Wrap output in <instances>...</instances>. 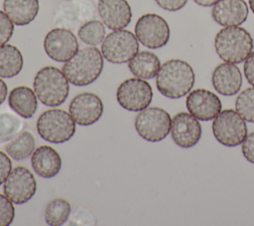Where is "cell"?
Masks as SVG:
<instances>
[{
	"mask_svg": "<svg viewBox=\"0 0 254 226\" xmlns=\"http://www.w3.org/2000/svg\"><path fill=\"white\" fill-rule=\"evenodd\" d=\"M193 84L194 72L191 66L180 59L165 62L157 74V89L169 99H180L186 96Z\"/></svg>",
	"mask_w": 254,
	"mask_h": 226,
	"instance_id": "obj_1",
	"label": "cell"
},
{
	"mask_svg": "<svg viewBox=\"0 0 254 226\" xmlns=\"http://www.w3.org/2000/svg\"><path fill=\"white\" fill-rule=\"evenodd\" d=\"M103 69L102 53L95 47L78 50L63 66V72L69 83L77 87L93 83Z\"/></svg>",
	"mask_w": 254,
	"mask_h": 226,
	"instance_id": "obj_2",
	"label": "cell"
},
{
	"mask_svg": "<svg viewBox=\"0 0 254 226\" xmlns=\"http://www.w3.org/2000/svg\"><path fill=\"white\" fill-rule=\"evenodd\" d=\"M254 47L250 33L239 26H228L218 31L214 48L218 57L227 63L239 64L246 60Z\"/></svg>",
	"mask_w": 254,
	"mask_h": 226,
	"instance_id": "obj_3",
	"label": "cell"
},
{
	"mask_svg": "<svg viewBox=\"0 0 254 226\" xmlns=\"http://www.w3.org/2000/svg\"><path fill=\"white\" fill-rule=\"evenodd\" d=\"M68 83L63 71L53 66H46L37 72L33 86L42 104L48 107H57L68 97Z\"/></svg>",
	"mask_w": 254,
	"mask_h": 226,
	"instance_id": "obj_4",
	"label": "cell"
},
{
	"mask_svg": "<svg viewBox=\"0 0 254 226\" xmlns=\"http://www.w3.org/2000/svg\"><path fill=\"white\" fill-rule=\"evenodd\" d=\"M37 130L44 140L51 143H63L69 140L75 133V121L67 112L51 109L39 116Z\"/></svg>",
	"mask_w": 254,
	"mask_h": 226,
	"instance_id": "obj_5",
	"label": "cell"
},
{
	"mask_svg": "<svg viewBox=\"0 0 254 226\" xmlns=\"http://www.w3.org/2000/svg\"><path fill=\"white\" fill-rule=\"evenodd\" d=\"M172 119L169 113L161 108L151 107L139 112L135 118L138 134L150 142L163 140L171 130Z\"/></svg>",
	"mask_w": 254,
	"mask_h": 226,
	"instance_id": "obj_6",
	"label": "cell"
},
{
	"mask_svg": "<svg viewBox=\"0 0 254 226\" xmlns=\"http://www.w3.org/2000/svg\"><path fill=\"white\" fill-rule=\"evenodd\" d=\"M212 132L219 143L234 147L242 143L246 137L247 125L245 119L236 111L227 109L213 118Z\"/></svg>",
	"mask_w": 254,
	"mask_h": 226,
	"instance_id": "obj_7",
	"label": "cell"
},
{
	"mask_svg": "<svg viewBox=\"0 0 254 226\" xmlns=\"http://www.w3.org/2000/svg\"><path fill=\"white\" fill-rule=\"evenodd\" d=\"M139 52V42L136 36L124 29L113 30L101 45V53L105 60L113 64L129 62Z\"/></svg>",
	"mask_w": 254,
	"mask_h": 226,
	"instance_id": "obj_8",
	"label": "cell"
},
{
	"mask_svg": "<svg viewBox=\"0 0 254 226\" xmlns=\"http://www.w3.org/2000/svg\"><path fill=\"white\" fill-rule=\"evenodd\" d=\"M135 36L143 46L150 49H159L169 42L170 27L160 15L147 13L137 20Z\"/></svg>",
	"mask_w": 254,
	"mask_h": 226,
	"instance_id": "obj_9",
	"label": "cell"
},
{
	"mask_svg": "<svg viewBox=\"0 0 254 226\" xmlns=\"http://www.w3.org/2000/svg\"><path fill=\"white\" fill-rule=\"evenodd\" d=\"M118 104L127 111L140 112L151 104L153 91L148 82L140 78H131L122 82L116 92Z\"/></svg>",
	"mask_w": 254,
	"mask_h": 226,
	"instance_id": "obj_10",
	"label": "cell"
},
{
	"mask_svg": "<svg viewBox=\"0 0 254 226\" xmlns=\"http://www.w3.org/2000/svg\"><path fill=\"white\" fill-rule=\"evenodd\" d=\"M4 194L15 204L28 202L36 193L37 182L33 173L24 166L11 170L4 182Z\"/></svg>",
	"mask_w": 254,
	"mask_h": 226,
	"instance_id": "obj_11",
	"label": "cell"
},
{
	"mask_svg": "<svg viewBox=\"0 0 254 226\" xmlns=\"http://www.w3.org/2000/svg\"><path fill=\"white\" fill-rule=\"evenodd\" d=\"M44 49L52 60L65 63L78 51V43L70 30L55 28L47 33L44 39Z\"/></svg>",
	"mask_w": 254,
	"mask_h": 226,
	"instance_id": "obj_12",
	"label": "cell"
},
{
	"mask_svg": "<svg viewBox=\"0 0 254 226\" xmlns=\"http://www.w3.org/2000/svg\"><path fill=\"white\" fill-rule=\"evenodd\" d=\"M69 113L75 123L88 126L95 123L103 113V103L93 93H81L69 104Z\"/></svg>",
	"mask_w": 254,
	"mask_h": 226,
	"instance_id": "obj_13",
	"label": "cell"
},
{
	"mask_svg": "<svg viewBox=\"0 0 254 226\" xmlns=\"http://www.w3.org/2000/svg\"><path fill=\"white\" fill-rule=\"evenodd\" d=\"M201 125L196 117L190 113H178L172 118L171 135L177 145L190 148L195 145L201 137Z\"/></svg>",
	"mask_w": 254,
	"mask_h": 226,
	"instance_id": "obj_14",
	"label": "cell"
},
{
	"mask_svg": "<svg viewBox=\"0 0 254 226\" xmlns=\"http://www.w3.org/2000/svg\"><path fill=\"white\" fill-rule=\"evenodd\" d=\"M186 106L189 113L198 120L213 119L221 112L219 98L205 89L191 91L187 97Z\"/></svg>",
	"mask_w": 254,
	"mask_h": 226,
	"instance_id": "obj_15",
	"label": "cell"
},
{
	"mask_svg": "<svg viewBox=\"0 0 254 226\" xmlns=\"http://www.w3.org/2000/svg\"><path fill=\"white\" fill-rule=\"evenodd\" d=\"M97 9L103 24L111 30L124 29L131 22L132 10L126 0H99Z\"/></svg>",
	"mask_w": 254,
	"mask_h": 226,
	"instance_id": "obj_16",
	"label": "cell"
},
{
	"mask_svg": "<svg viewBox=\"0 0 254 226\" xmlns=\"http://www.w3.org/2000/svg\"><path fill=\"white\" fill-rule=\"evenodd\" d=\"M211 16L218 25L239 26L248 17V6L244 0H218L212 6Z\"/></svg>",
	"mask_w": 254,
	"mask_h": 226,
	"instance_id": "obj_17",
	"label": "cell"
},
{
	"mask_svg": "<svg viewBox=\"0 0 254 226\" xmlns=\"http://www.w3.org/2000/svg\"><path fill=\"white\" fill-rule=\"evenodd\" d=\"M211 82L214 90L223 96H233L242 85L239 68L232 63H221L212 72Z\"/></svg>",
	"mask_w": 254,
	"mask_h": 226,
	"instance_id": "obj_18",
	"label": "cell"
},
{
	"mask_svg": "<svg viewBox=\"0 0 254 226\" xmlns=\"http://www.w3.org/2000/svg\"><path fill=\"white\" fill-rule=\"evenodd\" d=\"M34 171L41 177L52 178L62 168V158L59 152L50 145H41L34 150L31 157Z\"/></svg>",
	"mask_w": 254,
	"mask_h": 226,
	"instance_id": "obj_19",
	"label": "cell"
},
{
	"mask_svg": "<svg viewBox=\"0 0 254 226\" xmlns=\"http://www.w3.org/2000/svg\"><path fill=\"white\" fill-rule=\"evenodd\" d=\"M35 91L26 86H19L9 94V107L21 117L31 118L38 108V100Z\"/></svg>",
	"mask_w": 254,
	"mask_h": 226,
	"instance_id": "obj_20",
	"label": "cell"
},
{
	"mask_svg": "<svg viewBox=\"0 0 254 226\" xmlns=\"http://www.w3.org/2000/svg\"><path fill=\"white\" fill-rule=\"evenodd\" d=\"M3 10L15 25L25 26L38 15L39 0H4Z\"/></svg>",
	"mask_w": 254,
	"mask_h": 226,
	"instance_id": "obj_21",
	"label": "cell"
},
{
	"mask_svg": "<svg viewBox=\"0 0 254 226\" xmlns=\"http://www.w3.org/2000/svg\"><path fill=\"white\" fill-rule=\"evenodd\" d=\"M128 68L136 77L143 80L153 79L157 76L160 68V59L152 52H138L129 62Z\"/></svg>",
	"mask_w": 254,
	"mask_h": 226,
	"instance_id": "obj_22",
	"label": "cell"
},
{
	"mask_svg": "<svg viewBox=\"0 0 254 226\" xmlns=\"http://www.w3.org/2000/svg\"><path fill=\"white\" fill-rule=\"evenodd\" d=\"M24 60L21 51L14 45L5 44L0 47V77L13 78L23 68Z\"/></svg>",
	"mask_w": 254,
	"mask_h": 226,
	"instance_id": "obj_23",
	"label": "cell"
},
{
	"mask_svg": "<svg viewBox=\"0 0 254 226\" xmlns=\"http://www.w3.org/2000/svg\"><path fill=\"white\" fill-rule=\"evenodd\" d=\"M35 137L30 131L19 132L6 144V152L15 160H23L35 150Z\"/></svg>",
	"mask_w": 254,
	"mask_h": 226,
	"instance_id": "obj_24",
	"label": "cell"
},
{
	"mask_svg": "<svg viewBox=\"0 0 254 226\" xmlns=\"http://www.w3.org/2000/svg\"><path fill=\"white\" fill-rule=\"evenodd\" d=\"M71 207L67 200L55 198L51 200L45 210V221L50 226H60L64 224L70 214Z\"/></svg>",
	"mask_w": 254,
	"mask_h": 226,
	"instance_id": "obj_25",
	"label": "cell"
},
{
	"mask_svg": "<svg viewBox=\"0 0 254 226\" xmlns=\"http://www.w3.org/2000/svg\"><path fill=\"white\" fill-rule=\"evenodd\" d=\"M105 26L98 20H89L83 23L78 31V38L89 46H96L100 44L105 38Z\"/></svg>",
	"mask_w": 254,
	"mask_h": 226,
	"instance_id": "obj_26",
	"label": "cell"
},
{
	"mask_svg": "<svg viewBox=\"0 0 254 226\" xmlns=\"http://www.w3.org/2000/svg\"><path fill=\"white\" fill-rule=\"evenodd\" d=\"M24 121L10 113H0V143L9 141L24 127Z\"/></svg>",
	"mask_w": 254,
	"mask_h": 226,
	"instance_id": "obj_27",
	"label": "cell"
},
{
	"mask_svg": "<svg viewBox=\"0 0 254 226\" xmlns=\"http://www.w3.org/2000/svg\"><path fill=\"white\" fill-rule=\"evenodd\" d=\"M236 112L249 122H254V87L242 91L235 101Z\"/></svg>",
	"mask_w": 254,
	"mask_h": 226,
	"instance_id": "obj_28",
	"label": "cell"
},
{
	"mask_svg": "<svg viewBox=\"0 0 254 226\" xmlns=\"http://www.w3.org/2000/svg\"><path fill=\"white\" fill-rule=\"evenodd\" d=\"M15 217V208L13 202L0 193V226L10 225Z\"/></svg>",
	"mask_w": 254,
	"mask_h": 226,
	"instance_id": "obj_29",
	"label": "cell"
},
{
	"mask_svg": "<svg viewBox=\"0 0 254 226\" xmlns=\"http://www.w3.org/2000/svg\"><path fill=\"white\" fill-rule=\"evenodd\" d=\"M14 32V23L4 11L0 10V47L5 45Z\"/></svg>",
	"mask_w": 254,
	"mask_h": 226,
	"instance_id": "obj_30",
	"label": "cell"
},
{
	"mask_svg": "<svg viewBox=\"0 0 254 226\" xmlns=\"http://www.w3.org/2000/svg\"><path fill=\"white\" fill-rule=\"evenodd\" d=\"M242 153L244 157L251 163L254 164V131L246 135L242 141Z\"/></svg>",
	"mask_w": 254,
	"mask_h": 226,
	"instance_id": "obj_31",
	"label": "cell"
},
{
	"mask_svg": "<svg viewBox=\"0 0 254 226\" xmlns=\"http://www.w3.org/2000/svg\"><path fill=\"white\" fill-rule=\"evenodd\" d=\"M12 170V161L10 157L0 150V185L5 182Z\"/></svg>",
	"mask_w": 254,
	"mask_h": 226,
	"instance_id": "obj_32",
	"label": "cell"
},
{
	"mask_svg": "<svg viewBox=\"0 0 254 226\" xmlns=\"http://www.w3.org/2000/svg\"><path fill=\"white\" fill-rule=\"evenodd\" d=\"M155 2L163 9L171 12L179 11L185 7L188 0H155Z\"/></svg>",
	"mask_w": 254,
	"mask_h": 226,
	"instance_id": "obj_33",
	"label": "cell"
},
{
	"mask_svg": "<svg viewBox=\"0 0 254 226\" xmlns=\"http://www.w3.org/2000/svg\"><path fill=\"white\" fill-rule=\"evenodd\" d=\"M244 75L247 82L254 87V52L244 61Z\"/></svg>",
	"mask_w": 254,
	"mask_h": 226,
	"instance_id": "obj_34",
	"label": "cell"
},
{
	"mask_svg": "<svg viewBox=\"0 0 254 226\" xmlns=\"http://www.w3.org/2000/svg\"><path fill=\"white\" fill-rule=\"evenodd\" d=\"M7 93H8V88L6 83L0 78V105H2L7 97Z\"/></svg>",
	"mask_w": 254,
	"mask_h": 226,
	"instance_id": "obj_35",
	"label": "cell"
},
{
	"mask_svg": "<svg viewBox=\"0 0 254 226\" xmlns=\"http://www.w3.org/2000/svg\"><path fill=\"white\" fill-rule=\"evenodd\" d=\"M197 5L203 6V7H209L213 6L218 0H193Z\"/></svg>",
	"mask_w": 254,
	"mask_h": 226,
	"instance_id": "obj_36",
	"label": "cell"
},
{
	"mask_svg": "<svg viewBox=\"0 0 254 226\" xmlns=\"http://www.w3.org/2000/svg\"><path fill=\"white\" fill-rule=\"evenodd\" d=\"M249 7H250L251 11L254 14V0H249Z\"/></svg>",
	"mask_w": 254,
	"mask_h": 226,
	"instance_id": "obj_37",
	"label": "cell"
}]
</instances>
